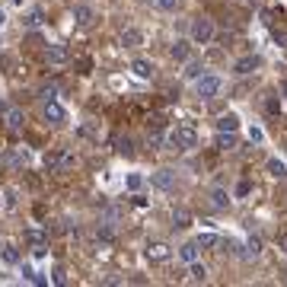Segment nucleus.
Listing matches in <instances>:
<instances>
[{"mask_svg": "<svg viewBox=\"0 0 287 287\" xmlns=\"http://www.w3.org/2000/svg\"><path fill=\"white\" fill-rule=\"evenodd\" d=\"M166 144L172 150H191V147H198V134H195L191 125H179V128H172L166 134Z\"/></svg>", "mask_w": 287, "mask_h": 287, "instance_id": "f257e3e1", "label": "nucleus"}, {"mask_svg": "<svg viewBox=\"0 0 287 287\" xmlns=\"http://www.w3.org/2000/svg\"><path fill=\"white\" fill-rule=\"evenodd\" d=\"M188 36H191V42H195V45H207V42L214 39V23L207 20V16H195V20H191Z\"/></svg>", "mask_w": 287, "mask_h": 287, "instance_id": "f03ea898", "label": "nucleus"}, {"mask_svg": "<svg viewBox=\"0 0 287 287\" xmlns=\"http://www.w3.org/2000/svg\"><path fill=\"white\" fill-rule=\"evenodd\" d=\"M220 86H223L220 77H214V74H201V77L195 80V93L201 96V99H214V96L220 93Z\"/></svg>", "mask_w": 287, "mask_h": 287, "instance_id": "7ed1b4c3", "label": "nucleus"}, {"mask_svg": "<svg viewBox=\"0 0 287 287\" xmlns=\"http://www.w3.org/2000/svg\"><path fill=\"white\" fill-rule=\"evenodd\" d=\"M42 115H45V121H51V125H64L67 121V112H64V106H61L58 99H45Z\"/></svg>", "mask_w": 287, "mask_h": 287, "instance_id": "20e7f679", "label": "nucleus"}, {"mask_svg": "<svg viewBox=\"0 0 287 287\" xmlns=\"http://www.w3.org/2000/svg\"><path fill=\"white\" fill-rule=\"evenodd\" d=\"M258 67H262V58H258V55H246V58H239L236 64H233V74L249 77V74H255Z\"/></svg>", "mask_w": 287, "mask_h": 287, "instance_id": "39448f33", "label": "nucleus"}, {"mask_svg": "<svg viewBox=\"0 0 287 287\" xmlns=\"http://www.w3.org/2000/svg\"><path fill=\"white\" fill-rule=\"evenodd\" d=\"M144 255H147V262H166V258L172 255V249L166 246V242H147Z\"/></svg>", "mask_w": 287, "mask_h": 287, "instance_id": "423d86ee", "label": "nucleus"}, {"mask_svg": "<svg viewBox=\"0 0 287 287\" xmlns=\"http://www.w3.org/2000/svg\"><path fill=\"white\" fill-rule=\"evenodd\" d=\"M45 61H48V64H55V67H61V64L71 61V51H67V45H48L45 48Z\"/></svg>", "mask_w": 287, "mask_h": 287, "instance_id": "0eeeda50", "label": "nucleus"}, {"mask_svg": "<svg viewBox=\"0 0 287 287\" xmlns=\"http://www.w3.org/2000/svg\"><path fill=\"white\" fill-rule=\"evenodd\" d=\"M198 255H201V246H198V239H191V242H185V246H179V258H182L185 265L198 262Z\"/></svg>", "mask_w": 287, "mask_h": 287, "instance_id": "6e6552de", "label": "nucleus"}, {"mask_svg": "<svg viewBox=\"0 0 287 287\" xmlns=\"http://www.w3.org/2000/svg\"><path fill=\"white\" fill-rule=\"evenodd\" d=\"M74 20H77V26H83V29H86V26L96 20L93 7H90V4H77V7H74Z\"/></svg>", "mask_w": 287, "mask_h": 287, "instance_id": "1a4fd4ad", "label": "nucleus"}, {"mask_svg": "<svg viewBox=\"0 0 287 287\" xmlns=\"http://www.w3.org/2000/svg\"><path fill=\"white\" fill-rule=\"evenodd\" d=\"M153 188H160V191H172V185H176V179H172V172L169 169H160V172H153Z\"/></svg>", "mask_w": 287, "mask_h": 287, "instance_id": "9d476101", "label": "nucleus"}, {"mask_svg": "<svg viewBox=\"0 0 287 287\" xmlns=\"http://www.w3.org/2000/svg\"><path fill=\"white\" fill-rule=\"evenodd\" d=\"M141 42H144V32L141 29H134V26L121 29V45H125V48H137Z\"/></svg>", "mask_w": 287, "mask_h": 287, "instance_id": "9b49d317", "label": "nucleus"}, {"mask_svg": "<svg viewBox=\"0 0 287 287\" xmlns=\"http://www.w3.org/2000/svg\"><path fill=\"white\" fill-rule=\"evenodd\" d=\"M217 131L236 134V131H239V118L233 115V112H227V115H220V118H217Z\"/></svg>", "mask_w": 287, "mask_h": 287, "instance_id": "f8f14e48", "label": "nucleus"}, {"mask_svg": "<svg viewBox=\"0 0 287 287\" xmlns=\"http://www.w3.org/2000/svg\"><path fill=\"white\" fill-rule=\"evenodd\" d=\"M131 71H134V77H141V80H150V77H153V64H150V61H144V58H134L131 61Z\"/></svg>", "mask_w": 287, "mask_h": 287, "instance_id": "ddd939ff", "label": "nucleus"}, {"mask_svg": "<svg viewBox=\"0 0 287 287\" xmlns=\"http://www.w3.org/2000/svg\"><path fill=\"white\" fill-rule=\"evenodd\" d=\"M265 169H268L271 179H287V166H284V160H277V156H271V160L265 163Z\"/></svg>", "mask_w": 287, "mask_h": 287, "instance_id": "4468645a", "label": "nucleus"}, {"mask_svg": "<svg viewBox=\"0 0 287 287\" xmlns=\"http://www.w3.org/2000/svg\"><path fill=\"white\" fill-rule=\"evenodd\" d=\"M23 125H26V115L20 109H7V128L10 131H23Z\"/></svg>", "mask_w": 287, "mask_h": 287, "instance_id": "2eb2a0df", "label": "nucleus"}, {"mask_svg": "<svg viewBox=\"0 0 287 287\" xmlns=\"http://www.w3.org/2000/svg\"><path fill=\"white\" fill-rule=\"evenodd\" d=\"M42 20H45V13H42V10H29L23 16V29H39Z\"/></svg>", "mask_w": 287, "mask_h": 287, "instance_id": "dca6fc26", "label": "nucleus"}, {"mask_svg": "<svg viewBox=\"0 0 287 287\" xmlns=\"http://www.w3.org/2000/svg\"><path fill=\"white\" fill-rule=\"evenodd\" d=\"M211 204L214 207H230V191L227 188H214L211 191Z\"/></svg>", "mask_w": 287, "mask_h": 287, "instance_id": "f3484780", "label": "nucleus"}, {"mask_svg": "<svg viewBox=\"0 0 287 287\" xmlns=\"http://www.w3.org/2000/svg\"><path fill=\"white\" fill-rule=\"evenodd\" d=\"M188 277H191L195 284H204V281H207V268L198 265V262H191V265H188Z\"/></svg>", "mask_w": 287, "mask_h": 287, "instance_id": "a211bd4d", "label": "nucleus"}, {"mask_svg": "<svg viewBox=\"0 0 287 287\" xmlns=\"http://www.w3.org/2000/svg\"><path fill=\"white\" fill-rule=\"evenodd\" d=\"M0 255H4L7 265H20V249L16 246H0Z\"/></svg>", "mask_w": 287, "mask_h": 287, "instance_id": "6ab92c4d", "label": "nucleus"}, {"mask_svg": "<svg viewBox=\"0 0 287 287\" xmlns=\"http://www.w3.org/2000/svg\"><path fill=\"white\" fill-rule=\"evenodd\" d=\"M217 147H220V150H233V147H236V134L217 131Z\"/></svg>", "mask_w": 287, "mask_h": 287, "instance_id": "aec40b11", "label": "nucleus"}, {"mask_svg": "<svg viewBox=\"0 0 287 287\" xmlns=\"http://www.w3.org/2000/svg\"><path fill=\"white\" fill-rule=\"evenodd\" d=\"M172 223H176V227H188V223H191V214L185 211V207H176V211H172Z\"/></svg>", "mask_w": 287, "mask_h": 287, "instance_id": "412c9836", "label": "nucleus"}, {"mask_svg": "<svg viewBox=\"0 0 287 287\" xmlns=\"http://www.w3.org/2000/svg\"><path fill=\"white\" fill-rule=\"evenodd\" d=\"M172 61H188V42H176L172 45Z\"/></svg>", "mask_w": 287, "mask_h": 287, "instance_id": "4be33fe9", "label": "nucleus"}, {"mask_svg": "<svg viewBox=\"0 0 287 287\" xmlns=\"http://www.w3.org/2000/svg\"><path fill=\"white\" fill-rule=\"evenodd\" d=\"M96 236H99L102 242H112V239H115V230H112V223H99V230H96Z\"/></svg>", "mask_w": 287, "mask_h": 287, "instance_id": "5701e85b", "label": "nucleus"}, {"mask_svg": "<svg viewBox=\"0 0 287 287\" xmlns=\"http://www.w3.org/2000/svg\"><path fill=\"white\" fill-rule=\"evenodd\" d=\"M217 242H220L217 233H201V236H198V246L201 249H211V246H217Z\"/></svg>", "mask_w": 287, "mask_h": 287, "instance_id": "b1692460", "label": "nucleus"}, {"mask_svg": "<svg viewBox=\"0 0 287 287\" xmlns=\"http://www.w3.org/2000/svg\"><path fill=\"white\" fill-rule=\"evenodd\" d=\"M26 239H29L36 249H42V246H45V233H39V230H26Z\"/></svg>", "mask_w": 287, "mask_h": 287, "instance_id": "393cba45", "label": "nucleus"}, {"mask_svg": "<svg viewBox=\"0 0 287 287\" xmlns=\"http://www.w3.org/2000/svg\"><path fill=\"white\" fill-rule=\"evenodd\" d=\"M182 74H185L188 80H198V77H201V64H198V61H188V64H185V71H182Z\"/></svg>", "mask_w": 287, "mask_h": 287, "instance_id": "a878e982", "label": "nucleus"}, {"mask_svg": "<svg viewBox=\"0 0 287 287\" xmlns=\"http://www.w3.org/2000/svg\"><path fill=\"white\" fill-rule=\"evenodd\" d=\"M115 150H118V153H125V156H131V153H134L131 137H118V141H115Z\"/></svg>", "mask_w": 287, "mask_h": 287, "instance_id": "bb28decb", "label": "nucleus"}, {"mask_svg": "<svg viewBox=\"0 0 287 287\" xmlns=\"http://www.w3.org/2000/svg\"><path fill=\"white\" fill-rule=\"evenodd\" d=\"M265 112H268V115H277V112H281V99H277V96H268V99H265Z\"/></svg>", "mask_w": 287, "mask_h": 287, "instance_id": "cd10ccee", "label": "nucleus"}, {"mask_svg": "<svg viewBox=\"0 0 287 287\" xmlns=\"http://www.w3.org/2000/svg\"><path fill=\"white\" fill-rule=\"evenodd\" d=\"M163 141H166V137H163V131H160V128H153V131H147V144H150V147H160Z\"/></svg>", "mask_w": 287, "mask_h": 287, "instance_id": "c85d7f7f", "label": "nucleus"}, {"mask_svg": "<svg viewBox=\"0 0 287 287\" xmlns=\"http://www.w3.org/2000/svg\"><path fill=\"white\" fill-rule=\"evenodd\" d=\"M246 249H249V255L255 258L258 252H262V239H258V236H249V242H246Z\"/></svg>", "mask_w": 287, "mask_h": 287, "instance_id": "c756f323", "label": "nucleus"}, {"mask_svg": "<svg viewBox=\"0 0 287 287\" xmlns=\"http://www.w3.org/2000/svg\"><path fill=\"white\" fill-rule=\"evenodd\" d=\"M10 163H13V166H26V163H29V153H26V150H16V153L10 156Z\"/></svg>", "mask_w": 287, "mask_h": 287, "instance_id": "7c9ffc66", "label": "nucleus"}, {"mask_svg": "<svg viewBox=\"0 0 287 287\" xmlns=\"http://www.w3.org/2000/svg\"><path fill=\"white\" fill-rule=\"evenodd\" d=\"M141 185H144V176H141V172H131V176H128V188L137 191Z\"/></svg>", "mask_w": 287, "mask_h": 287, "instance_id": "2f4dec72", "label": "nucleus"}, {"mask_svg": "<svg viewBox=\"0 0 287 287\" xmlns=\"http://www.w3.org/2000/svg\"><path fill=\"white\" fill-rule=\"evenodd\" d=\"M249 141L252 144H262L265 141V131H262V128H249Z\"/></svg>", "mask_w": 287, "mask_h": 287, "instance_id": "473e14b6", "label": "nucleus"}, {"mask_svg": "<svg viewBox=\"0 0 287 287\" xmlns=\"http://www.w3.org/2000/svg\"><path fill=\"white\" fill-rule=\"evenodd\" d=\"M156 7H160V10H166V13H172L179 7V0H156Z\"/></svg>", "mask_w": 287, "mask_h": 287, "instance_id": "72a5a7b5", "label": "nucleus"}, {"mask_svg": "<svg viewBox=\"0 0 287 287\" xmlns=\"http://www.w3.org/2000/svg\"><path fill=\"white\" fill-rule=\"evenodd\" d=\"M74 163H77V156H74V153H61V169H71Z\"/></svg>", "mask_w": 287, "mask_h": 287, "instance_id": "f704fd0d", "label": "nucleus"}, {"mask_svg": "<svg viewBox=\"0 0 287 287\" xmlns=\"http://www.w3.org/2000/svg\"><path fill=\"white\" fill-rule=\"evenodd\" d=\"M274 42L281 48H287V29H274Z\"/></svg>", "mask_w": 287, "mask_h": 287, "instance_id": "c9c22d12", "label": "nucleus"}, {"mask_svg": "<svg viewBox=\"0 0 287 287\" xmlns=\"http://www.w3.org/2000/svg\"><path fill=\"white\" fill-rule=\"evenodd\" d=\"M64 281H67V277H64V268L58 265V268H55V284H64Z\"/></svg>", "mask_w": 287, "mask_h": 287, "instance_id": "e433bc0d", "label": "nucleus"}, {"mask_svg": "<svg viewBox=\"0 0 287 287\" xmlns=\"http://www.w3.org/2000/svg\"><path fill=\"white\" fill-rule=\"evenodd\" d=\"M55 93H58L55 86H45V90H42V99H55Z\"/></svg>", "mask_w": 287, "mask_h": 287, "instance_id": "4c0bfd02", "label": "nucleus"}, {"mask_svg": "<svg viewBox=\"0 0 287 287\" xmlns=\"http://www.w3.org/2000/svg\"><path fill=\"white\" fill-rule=\"evenodd\" d=\"M7 195V207H16V191H4Z\"/></svg>", "mask_w": 287, "mask_h": 287, "instance_id": "58836bf2", "label": "nucleus"}, {"mask_svg": "<svg viewBox=\"0 0 287 287\" xmlns=\"http://www.w3.org/2000/svg\"><path fill=\"white\" fill-rule=\"evenodd\" d=\"M236 195H239V198L249 195V182H239V185H236Z\"/></svg>", "mask_w": 287, "mask_h": 287, "instance_id": "ea45409f", "label": "nucleus"}, {"mask_svg": "<svg viewBox=\"0 0 287 287\" xmlns=\"http://www.w3.org/2000/svg\"><path fill=\"white\" fill-rule=\"evenodd\" d=\"M277 246H281V249L287 252V233H281V236H277Z\"/></svg>", "mask_w": 287, "mask_h": 287, "instance_id": "a19ab883", "label": "nucleus"}, {"mask_svg": "<svg viewBox=\"0 0 287 287\" xmlns=\"http://www.w3.org/2000/svg\"><path fill=\"white\" fill-rule=\"evenodd\" d=\"M4 23H7V16H4V10H0V29H4Z\"/></svg>", "mask_w": 287, "mask_h": 287, "instance_id": "79ce46f5", "label": "nucleus"}, {"mask_svg": "<svg viewBox=\"0 0 287 287\" xmlns=\"http://www.w3.org/2000/svg\"><path fill=\"white\" fill-rule=\"evenodd\" d=\"M10 4H13V7H23V0H10Z\"/></svg>", "mask_w": 287, "mask_h": 287, "instance_id": "37998d69", "label": "nucleus"}, {"mask_svg": "<svg viewBox=\"0 0 287 287\" xmlns=\"http://www.w3.org/2000/svg\"><path fill=\"white\" fill-rule=\"evenodd\" d=\"M281 93H284V99H287V80H284V90H281Z\"/></svg>", "mask_w": 287, "mask_h": 287, "instance_id": "c03bdc74", "label": "nucleus"}, {"mask_svg": "<svg viewBox=\"0 0 287 287\" xmlns=\"http://www.w3.org/2000/svg\"><path fill=\"white\" fill-rule=\"evenodd\" d=\"M0 112H7V106H4V102H0Z\"/></svg>", "mask_w": 287, "mask_h": 287, "instance_id": "a18cd8bd", "label": "nucleus"}, {"mask_svg": "<svg viewBox=\"0 0 287 287\" xmlns=\"http://www.w3.org/2000/svg\"><path fill=\"white\" fill-rule=\"evenodd\" d=\"M4 198H7V195H0V204H7V201H4Z\"/></svg>", "mask_w": 287, "mask_h": 287, "instance_id": "49530a36", "label": "nucleus"}, {"mask_svg": "<svg viewBox=\"0 0 287 287\" xmlns=\"http://www.w3.org/2000/svg\"><path fill=\"white\" fill-rule=\"evenodd\" d=\"M0 48H4V42H0Z\"/></svg>", "mask_w": 287, "mask_h": 287, "instance_id": "de8ad7c7", "label": "nucleus"}]
</instances>
